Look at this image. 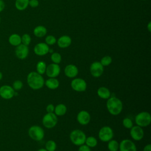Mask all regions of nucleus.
<instances>
[{
    "mask_svg": "<svg viewBox=\"0 0 151 151\" xmlns=\"http://www.w3.org/2000/svg\"><path fill=\"white\" fill-rule=\"evenodd\" d=\"M15 54L16 57L20 60H24L26 58L29 54L28 47L22 44H19L16 47L15 50Z\"/></svg>",
    "mask_w": 151,
    "mask_h": 151,
    "instance_id": "12",
    "label": "nucleus"
},
{
    "mask_svg": "<svg viewBox=\"0 0 151 151\" xmlns=\"http://www.w3.org/2000/svg\"><path fill=\"white\" fill-rule=\"evenodd\" d=\"M9 43L14 47H17L21 44V37L16 33L12 34L8 38Z\"/></svg>",
    "mask_w": 151,
    "mask_h": 151,
    "instance_id": "21",
    "label": "nucleus"
},
{
    "mask_svg": "<svg viewBox=\"0 0 151 151\" xmlns=\"http://www.w3.org/2000/svg\"><path fill=\"white\" fill-rule=\"evenodd\" d=\"M45 42L48 45H52L57 42V39L54 36L52 35H48L45 38Z\"/></svg>",
    "mask_w": 151,
    "mask_h": 151,
    "instance_id": "32",
    "label": "nucleus"
},
{
    "mask_svg": "<svg viewBox=\"0 0 151 151\" xmlns=\"http://www.w3.org/2000/svg\"><path fill=\"white\" fill-rule=\"evenodd\" d=\"M37 151H47L45 149H44V148H40V149H38Z\"/></svg>",
    "mask_w": 151,
    "mask_h": 151,
    "instance_id": "41",
    "label": "nucleus"
},
{
    "mask_svg": "<svg viewBox=\"0 0 151 151\" xmlns=\"http://www.w3.org/2000/svg\"><path fill=\"white\" fill-rule=\"evenodd\" d=\"M57 122V117L54 113H47L44 116L42 120L43 125L48 129H51L55 126Z\"/></svg>",
    "mask_w": 151,
    "mask_h": 151,
    "instance_id": "6",
    "label": "nucleus"
},
{
    "mask_svg": "<svg viewBox=\"0 0 151 151\" xmlns=\"http://www.w3.org/2000/svg\"><path fill=\"white\" fill-rule=\"evenodd\" d=\"M147 29L148 30L149 32H150L151 31V22L149 21L147 25Z\"/></svg>",
    "mask_w": 151,
    "mask_h": 151,
    "instance_id": "40",
    "label": "nucleus"
},
{
    "mask_svg": "<svg viewBox=\"0 0 151 151\" xmlns=\"http://www.w3.org/2000/svg\"><path fill=\"white\" fill-rule=\"evenodd\" d=\"M130 134L131 137L136 141H139L142 140L144 136V132L142 127L139 126H133L131 129H130Z\"/></svg>",
    "mask_w": 151,
    "mask_h": 151,
    "instance_id": "14",
    "label": "nucleus"
},
{
    "mask_svg": "<svg viewBox=\"0 0 151 151\" xmlns=\"http://www.w3.org/2000/svg\"><path fill=\"white\" fill-rule=\"evenodd\" d=\"M23 87V83L21 80H15L12 84V88L14 90H19Z\"/></svg>",
    "mask_w": 151,
    "mask_h": 151,
    "instance_id": "34",
    "label": "nucleus"
},
{
    "mask_svg": "<svg viewBox=\"0 0 151 151\" xmlns=\"http://www.w3.org/2000/svg\"><path fill=\"white\" fill-rule=\"evenodd\" d=\"M60 67L58 64L52 63L47 66L45 73L50 78H55L60 73Z\"/></svg>",
    "mask_w": 151,
    "mask_h": 151,
    "instance_id": "11",
    "label": "nucleus"
},
{
    "mask_svg": "<svg viewBox=\"0 0 151 151\" xmlns=\"http://www.w3.org/2000/svg\"><path fill=\"white\" fill-rule=\"evenodd\" d=\"M14 89L9 85H4L0 87V96L4 99H11L14 96Z\"/></svg>",
    "mask_w": 151,
    "mask_h": 151,
    "instance_id": "10",
    "label": "nucleus"
},
{
    "mask_svg": "<svg viewBox=\"0 0 151 151\" xmlns=\"http://www.w3.org/2000/svg\"><path fill=\"white\" fill-rule=\"evenodd\" d=\"M71 87L76 91L83 92L87 88V83L83 78H76L71 81Z\"/></svg>",
    "mask_w": 151,
    "mask_h": 151,
    "instance_id": "8",
    "label": "nucleus"
},
{
    "mask_svg": "<svg viewBox=\"0 0 151 151\" xmlns=\"http://www.w3.org/2000/svg\"><path fill=\"white\" fill-rule=\"evenodd\" d=\"M54 106L52 104H50L46 107V111L47 113H54Z\"/></svg>",
    "mask_w": 151,
    "mask_h": 151,
    "instance_id": "37",
    "label": "nucleus"
},
{
    "mask_svg": "<svg viewBox=\"0 0 151 151\" xmlns=\"http://www.w3.org/2000/svg\"><path fill=\"white\" fill-rule=\"evenodd\" d=\"M51 60L53 62V63L58 64L61 61V60H62L61 55L58 52H53L52 53H51Z\"/></svg>",
    "mask_w": 151,
    "mask_h": 151,
    "instance_id": "29",
    "label": "nucleus"
},
{
    "mask_svg": "<svg viewBox=\"0 0 151 151\" xmlns=\"http://www.w3.org/2000/svg\"><path fill=\"white\" fill-rule=\"evenodd\" d=\"M0 22H1V17H0Z\"/></svg>",
    "mask_w": 151,
    "mask_h": 151,
    "instance_id": "43",
    "label": "nucleus"
},
{
    "mask_svg": "<svg viewBox=\"0 0 151 151\" xmlns=\"http://www.w3.org/2000/svg\"><path fill=\"white\" fill-rule=\"evenodd\" d=\"M5 7V2L3 0H0V12L4 11Z\"/></svg>",
    "mask_w": 151,
    "mask_h": 151,
    "instance_id": "38",
    "label": "nucleus"
},
{
    "mask_svg": "<svg viewBox=\"0 0 151 151\" xmlns=\"http://www.w3.org/2000/svg\"><path fill=\"white\" fill-rule=\"evenodd\" d=\"M29 0H15V6L18 11H24L29 6Z\"/></svg>",
    "mask_w": 151,
    "mask_h": 151,
    "instance_id": "24",
    "label": "nucleus"
},
{
    "mask_svg": "<svg viewBox=\"0 0 151 151\" xmlns=\"http://www.w3.org/2000/svg\"><path fill=\"white\" fill-rule=\"evenodd\" d=\"M2 78V73L0 71V80Z\"/></svg>",
    "mask_w": 151,
    "mask_h": 151,
    "instance_id": "42",
    "label": "nucleus"
},
{
    "mask_svg": "<svg viewBox=\"0 0 151 151\" xmlns=\"http://www.w3.org/2000/svg\"><path fill=\"white\" fill-rule=\"evenodd\" d=\"M78 73V68L74 64H68L64 68V74L68 78H74Z\"/></svg>",
    "mask_w": 151,
    "mask_h": 151,
    "instance_id": "18",
    "label": "nucleus"
},
{
    "mask_svg": "<svg viewBox=\"0 0 151 151\" xmlns=\"http://www.w3.org/2000/svg\"></svg>",
    "mask_w": 151,
    "mask_h": 151,
    "instance_id": "45",
    "label": "nucleus"
},
{
    "mask_svg": "<svg viewBox=\"0 0 151 151\" xmlns=\"http://www.w3.org/2000/svg\"><path fill=\"white\" fill-rule=\"evenodd\" d=\"M141 1H146V0H141Z\"/></svg>",
    "mask_w": 151,
    "mask_h": 151,
    "instance_id": "44",
    "label": "nucleus"
},
{
    "mask_svg": "<svg viewBox=\"0 0 151 151\" xmlns=\"http://www.w3.org/2000/svg\"><path fill=\"white\" fill-rule=\"evenodd\" d=\"M31 42V37L28 34H24L21 36V44L28 46Z\"/></svg>",
    "mask_w": 151,
    "mask_h": 151,
    "instance_id": "30",
    "label": "nucleus"
},
{
    "mask_svg": "<svg viewBox=\"0 0 151 151\" xmlns=\"http://www.w3.org/2000/svg\"><path fill=\"white\" fill-rule=\"evenodd\" d=\"M111 62H112V58L109 55L104 56L103 57L101 58L100 60V63L103 67L109 65L111 63Z\"/></svg>",
    "mask_w": 151,
    "mask_h": 151,
    "instance_id": "31",
    "label": "nucleus"
},
{
    "mask_svg": "<svg viewBox=\"0 0 151 151\" xmlns=\"http://www.w3.org/2000/svg\"><path fill=\"white\" fill-rule=\"evenodd\" d=\"M70 139L74 145L80 146L85 143L86 135L83 131L79 129H75L70 133Z\"/></svg>",
    "mask_w": 151,
    "mask_h": 151,
    "instance_id": "3",
    "label": "nucleus"
},
{
    "mask_svg": "<svg viewBox=\"0 0 151 151\" xmlns=\"http://www.w3.org/2000/svg\"><path fill=\"white\" fill-rule=\"evenodd\" d=\"M143 151H151V145H150V144L146 145L144 147Z\"/></svg>",
    "mask_w": 151,
    "mask_h": 151,
    "instance_id": "39",
    "label": "nucleus"
},
{
    "mask_svg": "<svg viewBox=\"0 0 151 151\" xmlns=\"http://www.w3.org/2000/svg\"><path fill=\"white\" fill-rule=\"evenodd\" d=\"M71 38L67 35H62L57 40V44L61 48H66L68 47L71 44Z\"/></svg>",
    "mask_w": 151,
    "mask_h": 151,
    "instance_id": "17",
    "label": "nucleus"
},
{
    "mask_svg": "<svg viewBox=\"0 0 151 151\" xmlns=\"http://www.w3.org/2000/svg\"><path fill=\"white\" fill-rule=\"evenodd\" d=\"M50 47L45 42H39L34 48V53L38 56H43L49 52Z\"/></svg>",
    "mask_w": 151,
    "mask_h": 151,
    "instance_id": "15",
    "label": "nucleus"
},
{
    "mask_svg": "<svg viewBox=\"0 0 151 151\" xmlns=\"http://www.w3.org/2000/svg\"><path fill=\"white\" fill-rule=\"evenodd\" d=\"M90 71L94 77H100L104 72V67L99 61L93 62L90 67Z\"/></svg>",
    "mask_w": 151,
    "mask_h": 151,
    "instance_id": "9",
    "label": "nucleus"
},
{
    "mask_svg": "<svg viewBox=\"0 0 151 151\" xmlns=\"http://www.w3.org/2000/svg\"><path fill=\"white\" fill-rule=\"evenodd\" d=\"M28 135L34 140L40 141L44 137V131L41 127L34 125L28 129Z\"/></svg>",
    "mask_w": 151,
    "mask_h": 151,
    "instance_id": "5",
    "label": "nucleus"
},
{
    "mask_svg": "<svg viewBox=\"0 0 151 151\" xmlns=\"http://www.w3.org/2000/svg\"><path fill=\"white\" fill-rule=\"evenodd\" d=\"M46 68H47V65L44 61H40L37 63L36 65V70H37V72L40 74L42 75L44 73H45Z\"/></svg>",
    "mask_w": 151,
    "mask_h": 151,
    "instance_id": "25",
    "label": "nucleus"
},
{
    "mask_svg": "<svg viewBox=\"0 0 151 151\" xmlns=\"http://www.w3.org/2000/svg\"><path fill=\"white\" fill-rule=\"evenodd\" d=\"M106 107L108 111L113 116L119 114L123 110L122 101L116 97H110L107 99Z\"/></svg>",
    "mask_w": 151,
    "mask_h": 151,
    "instance_id": "2",
    "label": "nucleus"
},
{
    "mask_svg": "<svg viewBox=\"0 0 151 151\" xmlns=\"http://www.w3.org/2000/svg\"><path fill=\"white\" fill-rule=\"evenodd\" d=\"M85 143L89 147H94L97 145V140L93 136L86 137Z\"/></svg>",
    "mask_w": 151,
    "mask_h": 151,
    "instance_id": "27",
    "label": "nucleus"
},
{
    "mask_svg": "<svg viewBox=\"0 0 151 151\" xmlns=\"http://www.w3.org/2000/svg\"><path fill=\"white\" fill-rule=\"evenodd\" d=\"M33 33L36 37L42 38L47 34V29L43 25H38L34 28Z\"/></svg>",
    "mask_w": 151,
    "mask_h": 151,
    "instance_id": "19",
    "label": "nucleus"
},
{
    "mask_svg": "<svg viewBox=\"0 0 151 151\" xmlns=\"http://www.w3.org/2000/svg\"><path fill=\"white\" fill-rule=\"evenodd\" d=\"M107 148L109 151H117L119 149V143L116 140H110L108 142Z\"/></svg>",
    "mask_w": 151,
    "mask_h": 151,
    "instance_id": "26",
    "label": "nucleus"
},
{
    "mask_svg": "<svg viewBox=\"0 0 151 151\" xmlns=\"http://www.w3.org/2000/svg\"><path fill=\"white\" fill-rule=\"evenodd\" d=\"M120 151H137L136 145L130 139H124L119 143Z\"/></svg>",
    "mask_w": 151,
    "mask_h": 151,
    "instance_id": "13",
    "label": "nucleus"
},
{
    "mask_svg": "<svg viewBox=\"0 0 151 151\" xmlns=\"http://www.w3.org/2000/svg\"><path fill=\"white\" fill-rule=\"evenodd\" d=\"M113 136V131L109 126H104L101 127L99 132V137L100 140L104 142H108L111 140Z\"/></svg>",
    "mask_w": 151,
    "mask_h": 151,
    "instance_id": "7",
    "label": "nucleus"
},
{
    "mask_svg": "<svg viewBox=\"0 0 151 151\" xmlns=\"http://www.w3.org/2000/svg\"><path fill=\"white\" fill-rule=\"evenodd\" d=\"M44 84L51 90H55L59 87V81L55 78H49L45 82Z\"/></svg>",
    "mask_w": 151,
    "mask_h": 151,
    "instance_id": "22",
    "label": "nucleus"
},
{
    "mask_svg": "<svg viewBox=\"0 0 151 151\" xmlns=\"http://www.w3.org/2000/svg\"><path fill=\"white\" fill-rule=\"evenodd\" d=\"M78 151H91V149L90 147H89L88 146L83 144L80 146Z\"/></svg>",
    "mask_w": 151,
    "mask_h": 151,
    "instance_id": "36",
    "label": "nucleus"
},
{
    "mask_svg": "<svg viewBox=\"0 0 151 151\" xmlns=\"http://www.w3.org/2000/svg\"><path fill=\"white\" fill-rule=\"evenodd\" d=\"M27 81L29 87L33 90L41 89L45 82L42 75L35 71H31L28 74Z\"/></svg>",
    "mask_w": 151,
    "mask_h": 151,
    "instance_id": "1",
    "label": "nucleus"
},
{
    "mask_svg": "<svg viewBox=\"0 0 151 151\" xmlns=\"http://www.w3.org/2000/svg\"><path fill=\"white\" fill-rule=\"evenodd\" d=\"M123 126L126 128V129H131L132 126H133L132 120L129 118V117H126L123 120Z\"/></svg>",
    "mask_w": 151,
    "mask_h": 151,
    "instance_id": "33",
    "label": "nucleus"
},
{
    "mask_svg": "<svg viewBox=\"0 0 151 151\" xmlns=\"http://www.w3.org/2000/svg\"><path fill=\"white\" fill-rule=\"evenodd\" d=\"M67 107L64 104H58L54 108V114L57 116H64L67 112Z\"/></svg>",
    "mask_w": 151,
    "mask_h": 151,
    "instance_id": "23",
    "label": "nucleus"
},
{
    "mask_svg": "<svg viewBox=\"0 0 151 151\" xmlns=\"http://www.w3.org/2000/svg\"><path fill=\"white\" fill-rule=\"evenodd\" d=\"M28 5L31 8H36L39 5V1L38 0H29Z\"/></svg>",
    "mask_w": 151,
    "mask_h": 151,
    "instance_id": "35",
    "label": "nucleus"
},
{
    "mask_svg": "<svg viewBox=\"0 0 151 151\" xmlns=\"http://www.w3.org/2000/svg\"><path fill=\"white\" fill-rule=\"evenodd\" d=\"M90 119V114L87 111L81 110L77 114V122L81 125H87L89 123Z\"/></svg>",
    "mask_w": 151,
    "mask_h": 151,
    "instance_id": "16",
    "label": "nucleus"
},
{
    "mask_svg": "<svg viewBox=\"0 0 151 151\" xmlns=\"http://www.w3.org/2000/svg\"><path fill=\"white\" fill-rule=\"evenodd\" d=\"M45 147L47 151H55L57 147V144L54 140H49L46 142Z\"/></svg>",
    "mask_w": 151,
    "mask_h": 151,
    "instance_id": "28",
    "label": "nucleus"
},
{
    "mask_svg": "<svg viewBox=\"0 0 151 151\" xmlns=\"http://www.w3.org/2000/svg\"><path fill=\"white\" fill-rule=\"evenodd\" d=\"M98 96L103 99H108L111 97V93L109 88L106 87H100L97 91Z\"/></svg>",
    "mask_w": 151,
    "mask_h": 151,
    "instance_id": "20",
    "label": "nucleus"
},
{
    "mask_svg": "<svg viewBox=\"0 0 151 151\" xmlns=\"http://www.w3.org/2000/svg\"><path fill=\"white\" fill-rule=\"evenodd\" d=\"M136 124L140 127H146L151 123V116L149 112L142 111L138 113L134 119Z\"/></svg>",
    "mask_w": 151,
    "mask_h": 151,
    "instance_id": "4",
    "label": "nucleus"
}]
</instances>
